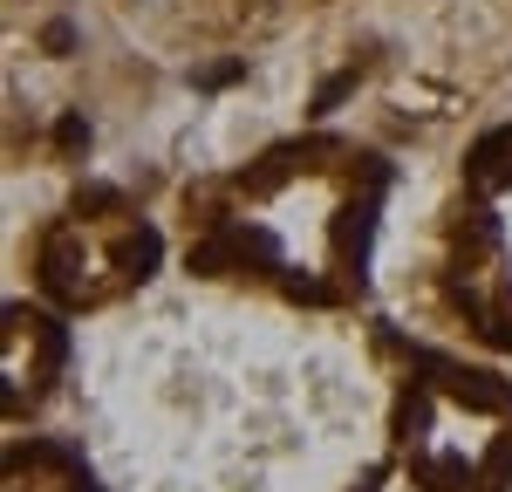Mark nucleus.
<instances>
[{
	"label": "nucleus",
	"mask_w": 512,
	"mask_h": 492,
	"mask_svg": "<svg viewBox=\"0 0 512 492\" xmlns=\"http://www.w3.org/2000/svg\"><path fill=\"white\" fill-rule=\"evenodd\" d=\"M55 144H62V151H82V144H89V123H82V117H62V123H55Z\"/></svg>",
	"instance_id": "20e7f679"
},
{
	"label": "nucleus",
	"mask_w": 512,
	"mask_h": 492,
	"mask_svg": "<svg viewBox=\"0 0 512 492\" xmlns=\"http://www.w3.org/2000/svg\"><path fill=\"white\" fill-rule=\"evenodd\" d=\"M41 48H48V55H69V48H76V28H69V21H48V28H41Z\"/></svg>",
	"instance_id": "7ed1b4c3"
},
{
	"label": "nucleus",
	"mask_w": 512,
	"mask_h": 492,
	"mask_svg": "<svg viewBox=\"0 0 512 492\" xmlns=\"http://www.w3.org/2000/svg\"><path fill=\"white\" fill-rule=\"evenodd\" d=\"M151 260H158V233L144 226L137 240H123V267H130V274H151Z\"/></svg>",
	"instance_id": "f257e3e1"
},
{
	"label": "nucleus",
	"mask_w": 512,
	"mask_h": 492,
	"mask_svg": "<svg viewBox=\"0 0 512 492\" xmlns=\"http://www.w3.org/2000/svg\"><path fill=\"white\" fill-rule=\"evenodd\" d=\"M117 192H110V185H82V192H76V212H117Z\"/></svg>",
	"instance_id": "f03ea898"
}]
</instances>
